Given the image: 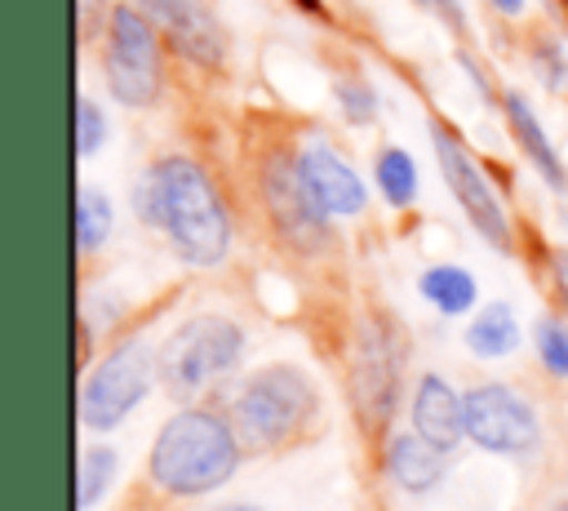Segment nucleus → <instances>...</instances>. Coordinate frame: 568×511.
Segmentation results:
<instances>
[{
	"label": "nucleus",
	"mask_w": 568,
	"mask_h": 511,
	"mask_svg": "<svg viewBox=\"0 0 568 511\" xmlns=\"http://www.w3.org/2000/svg\"><path fill=\"white\" fill-rule=\"evenodd\" d=\"M111 222H115V213H111L106 191H98L93 182H80L75 187V244H80V253L102 249L111 240Z\"/></svg>",
	"instance_id": "obj_18"
},
{
	"label": "nucleus",
	"mask_w": 568,
	"mask_h": 511,
	"mask_svg": "<svg viewBox=\"0 0 568 511\" xmlns=\"http://www.w3.org/2000/svg\"><path fill=\"white\" fill-rule=\"evenodd\" d=\"M93 13H98V0H80V27H89Z\"/></svg>",
	"instance_id": "obj_30"
},
{
	"label": "nucleus",
	"mask_w": 568,
	"mask_h": 511,
	"mask_svg": "<svg viewBox=\"0 0 568 511\" xmlns=\"http://www.w3.org/2000/svg\"><path fill=\"white\" fill-rule=\"evenodd\" d=\"M244 360V329L231 315L200 311L182 320L155 355V373L173 400H191Z\"/></svg>",
	"instance_id": "obj_4"
},
{
	"label": "nucleus",
	"mask_w": 568,
	"mask_h": 511,
	"mask_svg": "<svg viewBox=\"0 0 568 511\" xmlns=\"http://www.w3.org/2000/svg\"><path fill=\"white\" fill-rule=\"evenodd\" d=\"M519 338L524 333H519V315L510 302H488L484 311L470 315V324L462 333V342L475 360H506V355H515Z\"/></svg>",
	"instance_id": "obj_16"
},
{
	"label": "nucleus",
	"mask_w": 568,
	"mask_h": 511,
	"mask_svg": "<svg viewBox=\"0 0 568 511\" xmlns=\"http://www.w3.org/2000/svg\"><path fill=\"white\" fill-rule=\"evenodd\" d=\"M466 440L501 458H528L541 444V422L528 395L506 382H479L466 391Z\"/></svg>",
	"instance_id": "obj_9"
},
{
	"label": "nucleus",
	"mask_w": 568,
	"mask_h": 511,
	"mask_svg": "<svg viewBox=\"0 0 568 511\" xmlns=\"http://www.w3.org/2000/svg\"><path fill=\"white\" fill-rule=\"evenodd\" d=\"M430 142H435V164L453 191V200L462 204V213L470 218V227L497 249V253H510L515 249V231H510V218H506V204L501 196L493 191V182L484 178L479 160L466 151V142L457 133H448L444 124L430 129Z\"/></svg>",
	"instance_id": "obj_8"
},
{
	"label": "nucleus",
	"mask_w": 568,
	"mask_h": 511,
	"mask_svg": "<svg viewBox=\"0 0 568 511\" xmlns=\"http://www.w3.org/2000/svg\"><path fill=\"white\" fill-rule=\"evenodd\" d=\"M111 480H115V449H106V444H84L80 449V467H75V507L80 511H89V507H98L102 498H106V489H111Z\"/></svg>",
	"instance_id": "obj_20"
},
{
	"label": "nucleus",
	"mask_w": 568,
	"mask_h": 511,
	"mask_svg": "<svg viewBox=\"0 0 568 511\" xmlns=\"http://www.w3.org/2000/svg\"><path fill=\"white\" fill-rule=\"evenodd\" d=\"M124 4L142 9V13H146V18H155V22H164V13H169V0H124Z\"/></svg>",
	"instance_id": "obj_26"
},
{
	"label": "nucleus",
	"mask_w": 568,
	"mask_h": 511,
	"mask_svg": "<svg viewBox=\"0 0 568 511\" xmlns=\"http://www.w3.org/2000/svg\"><path fill=\"white\" fill-rule=\"evenodd\" d=\"M133 213L164 231L191 267H217L231 253V213L213 178L191 156H164L133 182Z\"/></svg>",
	"instance_id": "obj_1"
},
{
	"label": "nucleus",
	"mask_w": 568,
	"mask_h": 511,
	"mask_svg": "<svg viewBox=\"0 0 568 511\" xmlns=\"http://www.w3.org/2000/svg\"><path fill=\"white\" fill-rule=\"evenodd\" d=\"M297 173L306 182V191L315 196V204L333 218H355L368 209V187L364 178L342 160V151L328 138H306L302 151L293 156Z\"/></svg>",
	"instance_id": "obj_11"
},
{
	"label": "nucleus",
	"mask_w": 568,
	"mask_h": 511,
	"mask_svg": "<svg viewBox=\"0 0 568 511\" xmlns=\"http://www.w3.org/2000/svg\"><path fill=\"white\" fill-rule=\"evenodd\" d=\"M315 409H320V395H315V382L302 369L266 364L240 387V395L231 404V422H235V431L248 449L266 453V449H280L288 440H297L311 427Z\"/></svg>",
	"instance_id": "obj_3"
},
{
	"label": "nucleus",
	"mask_w": 568,
	"mask_h": 511,
	"mask_svg": "<svg viewBox=\"0 0 568 511\" xmlns=\"http://www.w3.org/2000/svg\"><path fill=\"white\" fill-rule=\"evenodd\" d=\"M333 98H337V107H342V116L351 124H373L377 120V93H373V84L364 76H337L333 80Z\"/></svg>",
	"instance_id": "obj_21"
},
{
	"label": "nucleus",
	"mask_w": 568,
	"mask_h": 511,
	"mask_svg": "<svg viewBox=\"0 0 568 511\" xmlns=\"http://www.w3.org/2000/svg\"><path fill=\"white\" fill-rule=\"evenodd\" d=\"M555 280H559V293L568 302V253H555Z\"/></svg>",
	"instance_id": "obj_27"
},
{
	"label": "nucleus",
	"mask_w": 568,
	"mask_h": 511,
	"mask_svg": "<svg viewBox=\"0 0 568 511\" xmlns=\"http://www.w3.org/2000/svg\"><path fill=\"white\" fill-rule=\"evenodd\" d=\"M102 142H106V116H102V107L93 98L80 93L75 98V156L89 160Z\"/></svg>",
	"instance_id": "obj_23"
},
{
	"label": "nucleus",
	"mask_w": 568,
	"mask_h": 511,
	"mask_svg": "<svg viewBox=\"0 0 568 511\" xmlns=\"http://www.w3.org/2000/svg\"><path fill=\"white\" fill-rule=\"evenodd\" d=\"M240 431L231 418L209 409L173 413L151 444V480L173 498H200L222 489L240 467Z\"/></svg>",
	"instance_id": "obj_2"
},
{
	"label": "nucleus",
	"mask_w": 568,
	"mask_h": 511,
	"mask_svg": "<svg viewBox=\"0 0 568 511\" xmlns=\"http://www.w3.org/2000/svg\"><path fill=\"white\" fill-rule=\"evenodd\" d=\"M532 62H537V71H541L546 89H564V84H568V58L559 53V44H555V40L537 44V49H532Z\"/></svg>",
	"instance_id": "obj_24"
},
{
	"label": "nucleus",
	"mask_w": 568,
	"mask_h": 511,
	"mask_svg": "<svg viewBox=\"0 0 568 511\" xmlns=\"http://www.w3.org/2000/svg\"><path fill=\"white\" fill-rule=\"evenodd\" d=\"M555 511H568V507H555Z\"/></svg>",
	"instance_id": "obj_31"
},
{
	"label": "nucleus",
	"mask_w": 568,
	"mask_h": 511,
	"mask_svg": "<svg viewBox=\"0 0 568 511\" xmlns=\"http://www.w3.org/2000/svg\"><path fill=\"white\" fill-rule=\"evenodd\" d=\"M532 347L541 355V364L555 373V378H568V324L555 320V315H541L532 324Z\"/></svg>",
	"instance_id": "obj_22"
},
{
	"label": "nucleus",
	"mask_w": 568,
	"mask_h": 511,
	"mask_svg": "<svg viewBox=\"0 0 568 511\" xmlns=\"http://www.w3.org/2000/svg\"><path fill=\"white\" fill-rule=\"evenodd\" d=\"M160 31L173 40V49L195 67H222L226 62V31L209 13L204 0H169V13Z\"/></svg>",
	"instance_id": "obj_14"
},
{
	"label": "nucleus",
	"mask_w": 568,
	"mask_h": 511,
	"mask_svg": "<svg viewBox=\"0 0 568 511\" xmlns=\"http://www.w3.org/2000/svg\"><path fill=\"white\" fill-rule=\"evenodd\" d=\"M386 475L399 493L422 498L444 484L448 475V449L430 444L422 431H395L386 440Z\"/></svg>",
	"instance_id": "obj_13"
},
{
	"label": "nucleus",
	"mask_w": 568,
	"mask_h": 511,
	"mask_svg": "<svg viewBox=\"0 0 568 511\" xmlns=\"http://www.w3.org/2000/svg\"><path fill=\"white\" fill-rule=\"evenodd\" d=\"M151 347L142 338L120 342L111 355H102L84 387H80V422L89 431H111L120 427L151 391Z\"/></svg>",
	"instance_id": "obj_7"
},
{
	"label": "nucleus",
	"mask_w": 568,
	"mask_h": 511,
	"mask_svg": "<svg viewBox=\"0 0 568 511\" xmlns=\"http://www.w3.org/2000/svg\"><path fill=\"white\" fill-rule=\"evenodd\" d=\"M209 511H266V507H257V502H217Z\"/></svg>",
	"instance_id": "obj_29"
},
{
	"label": "nucleus",
	"mask_w": 568,
	"mask_h": 511,
	"mask_svg": "<svg viewBox=\"0 0 568 511\" xmlns=\"http://www.w3.org/2000/svg\"><path fill=\"white\" fill-rule=\"evenodd\" d=\"M262 200H266V213L275 222V231L302 249V253H320L333 244V213H324L315 204V196L306 191L302 173H297V160H284V156H271L266 169H262Z\"/></svg>",
	"instance_id": "obj_10"
},
{
	"label": "nucleus",
	"mask_w": 568,
	"mask_h": 511,
	"mask_svg": "<svg viewBox=\"0 0 568 511\" xmlns=\"http://www.w3.org/2000/svg\"><path fill=\"white\" fill-rule=\"evenodd\" d=\"M106 89L120 107H151L160 98V22L133 4L111 9L106 53H102Z\"/></svg>",
	"instance_id": "obj_5"
},
{
	"label": "nucleus",
	"mask_w": 568,
	"mask_h": 511,
	"mask_svg": "<svg viewBox=\"0 0 568 511\" xmlns=\"http://www.w3.org/2000/svg\"><path fill=\"white\" fill-rule=\"evenodd\" d=\"M373 173H377V191L390 209H408L417 200V164L404 147H382Z\"/></svg>",
	"instance_id": "obj_19"
},
{
	"label": "nucleus",
	"mask_w": 568,
	"mask_h": 511,
	"mask_svg": "<svg viewBox=\"0 0 568 511\" xmlns=\"http://www.w3.org/2000/svg\"><path fill=\"white\" fill-rule=\"evenodd\" d=\"M501 111H506V124H510V133H515V142H519V151L528 156V164L546 178V187H555V191H568V169H564V160H559V151H555V142L546 138V129H541V120H537V111H532V102L524 98V93H506L501 98Z\"/></svg>",
	"instance_id": "obj_15"
},
{
	"label": "nucleus",
	"mask_w": 568,
	"mask_h": 511,
	"mask_svg": "<svg viewBox=\"0 0 568 511\" xmlns=\"http://www.w3.org/2000/svg\"><path fill=\"white\" fill-rule=\"evenodd\" d=\"M497 13H506V18H519L524 13V0H488Z\"/></svg>",
	"instance_id": "obj_28"
},
{
	"label": "nucleus",
	"mask_w": 568,
	"mask_h": 511,
	"mask_svg": "<svg viewBox=\"0 0 568 511\" xmlns=\"http://www.w3.org/2000/svg\"><path fill=\"white\" fill-rule=\"evenodd\" d=\"M426 13H435L448 31H457V36H470V18H466V9H462V0H417Z\"/></svg>",
	"instance_id": "obj_25"
},
{
	"label": "nucleus",
	"mask_w": 568,
	"mask_h": 511,
	"mask_svg": "<svg viewBox=\"0 0 568 511\" xmlns=\"http://www.w3.org/2000/svg\"><path fill=\"white\" fill-rule=\"evenodd\" d=\"M404 329L399 320L373 315L355 333L351 351V400L368 431H382L399 404V378H404Z\"/></svg>",
	"instance_id": "obj_6"
},
{
	"label": "nucleus",
	"mask_w": 568,
	"mask_h": 511,
	"mask_svg": "<svg viewBox=\"0 0 568 511\" xmlns=\"http://www.w3.org/2000/svg\"><path fill=\"white\" fill-rule=\"evenodd\" d=\"M408 418H413V431H422L430 444L453 449L466 435V395H457L444 373H422L413 387Z\"/></svg>",
	"instance_id": "obj_12"
},
{
	"label": "nucleus",
	"mask_w": 568,
	"mask_h": 511,
	"mask_svg": "<svg viewBox=\"0 0 568 511\" xmlns=\"http://www.w3.org/2000/svg\"><path fill=\"white\" fill-rule=\"evenodd\" d=\"M417 293H422L439 315H448V320L466 315V311L479 302L475 275H470L466 267H457V262H430V267L417 275Z\"/></svg>",
	"instance_id": "obj_17"
}]
</instances>
